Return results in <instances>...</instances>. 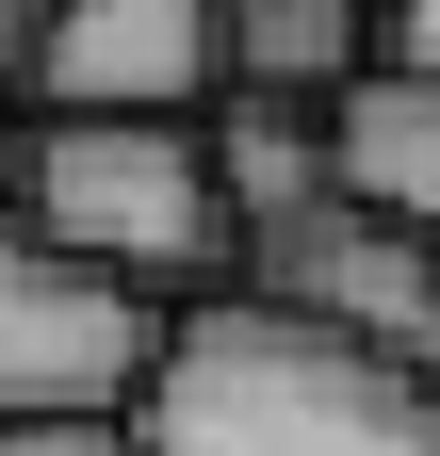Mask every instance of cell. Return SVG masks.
<instances>
[{
  "label": "cell",
  "instance_id": "1",
  "mask_svg": "<svg viewBox=\"0 0 440 456\" xmlns=\"http://www.w3.org/2000/svg\"><path fill=\"white\" fill-rule=\"evenodd\" d=\"M131 440L147 456H440V359L326 326L261 277H212V294L163 310Z\"/></svg>",
  "mask_w": 440,
  "mask_h": 456
},
{
  "label": "cell",
  "instance_id": "2",
  "mask_svg": "<svg viewBox=\"0 0 440 456\" xmlns=\"http://www.w3.org/2000/svg\"><path fill=\"white\" fill-rule=\"evenodd\" d=\"M33 228H66L82 261L147 277V294H212L245 277V212L212 180V114H49L33 98Z\"/></svg>",
  "mask_w": 440,
  "mask_h": 456
},
{
  "label": "cell",
  "instance_id": "3",
  "mask_svg": "<svg viewBox=\"0 0 440 456\" xmlns=\"http://www.w3.org/2000/svg\"><path fill=\"white\" fill-rule=\"evenodd\" d=\"M163 310L147 277L82 261L66 228L0 212V424H82V408H131L147 359H163Z\"/></svg>",
  "mask_w": 440,
  "mask_h": 456
},
{
  "label": "cell",
  "instance_id": "4",
  "mask_svg": "<svg viewBox=\"0 0 440 456\" xmlns=\"http://www.w3.org/2000/svg\"><path fill=\"white\" fill-rule=\"evenodd\" d=\"M245 277L294 294V310H326V326H375V342H408V359H440V228L375 212L343 180L310 212H278V228H245Z\"/></svg>",
  "mask_w": 440,
  "mask_h": 456
},
{
  "label": "cell",
  "instance_id": "5",
  "mask_svg": "<svg viewBox=\"0 0 440 456\" xmlns=\"http://www.w3.org/2000/svg\"><path fill=\"white\" fill-rule=\"evenodd\" d=\"M33 98L49 114H212L229 98V0H49Z\"/></svg>",
  "mask_w": 440,
  "mask_h": 456
},
{
  "label": "cell",
  "instance_id": "6",
  "mask_svg": "<svg viewBox=\"0 0 440 456\" xmlns=\"http://www.w3.org/2000/svg\"><path fill=\"white\" fill-rule=\"evenodd\" d=\"M326 131H343V196L440 228V66H392V49H375V66L326 98Z\"/></svg>",
  "mask_w": 440,
  "mask_h": 456
},
{
  "label": "cell",
  "instance_id": "7",
  "mask_svg": "<svg viewBox=\"0 0 440 456\" xmlns=\"http://www.w3.org/2000/svg\"><path fill=\"white\" fill-rule=\"evenodd\" d=\"M212 180H229V212H245V228L310 212L326 180H343V131H326V98H294V82H229V98H212Z\"/></svg>",
  "mask_w": 440,
  "mask_h": 456
},
{
  "label": "cell",
  "instance_id": "8",
  "mask_svg": "<svg viewBox=\"0 0 440 456\" xmlns=\"http://www.w3.org/2000/svg\"><path fill=\"white\" fill-rule=\"evenodd\" d=\"M0 456H147L131 408H82V424H0Z\"/></svg>",
  "mask_w": 440,
  "mask_h": 456
},
{
  "label": "cell",
  "instance_id": "9",
  "mask_svg": "<svg viewBox=\"0 0 440 456\" xmlns=\"http://www.w3.org/2000/svg\"><path fill=\"white\" fill-rule=\"evenodd\" d=\"M375 49L392 66H440V0H375Z\"/></svg>",
  "mask_w": 440,
  "mask_h": 456
},
{
  "label": "cell",
  "instance_id": "10",
  "mask_svg": "<svg viewBox=\"0 0 440 456\" xmlns=\"http://www.w3.org/2000/svg\"><path fill=\"white\" fill-rule=\"evenodd\" d=\"M33 17L49 0H0V98H33Z\"/></svg>",
  "mask_w": 440,
  "mask_h": 456
}]
</instances>
